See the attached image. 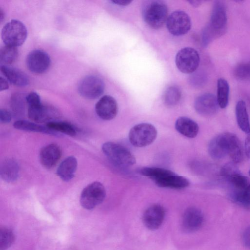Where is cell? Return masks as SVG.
<instances>
[{
    "mask_svg": "<svg viewBox=\"0 0 250 250\" xmlns=\"http://www.w3.org/2000/svg\"><path fill=\"white\" fill-rule=\"evenodd\" d=\"M139 173L142 175L149 177L154 181L174 173L171 170L157 167H144L140 169Z\"/></svg>",
    "mask_w": 250,
    "mask_h": 250,
    "instance_id": "obj_29",
    "label": "cell"
},
{
    "mask_svg": "<svg viewBox=\"0 0 250 250\" xmlns=\"http://www.w3.org/2000/svg\"><path fill=\"white\" fill-rule=\"evenodd\" d=\"M167 27L170 33L174 36H181L187 33L191 26V20L185 12L177 10L168 16Z\"/></svg>",
    "mask_w": 250,
    "mask_h": 250,
    "instance_id": "obj_8",
    "label": "cell"
},
{
    "mask_svg": "<svg viewBox=\"0 0 250 250\" xmlns=\"http://www.w3.org/2000/svg\"><path fill=\"white\" fill-rule=\"evenodd\" d=\"M204 222L202 211L195 207L188 208L184 212L182 219V227L187 232H193L198 230Z\"/></svg>",
    "mask_w": 250,
    "mask_h": 250,
    "instance_id": "obj_12",
    "label": "cell"
},
{
    "mask_svg": "<svg viewBox=\"0 0 250 250\" xmlns=\"http://www.w3.org/2000/svg\"><path fill=\"white\" fill-rule=\"evenodd\" d=\"M157 135V130L152 125L141 123L131 128L129 132L128 138L133 146L144 147L152 143Z\"/></svg>",
    "mask_w": 250,
    "mask_h": 250,
    "instance_id": "obj_5",
    "label": "cell"
},
{
    "mask_svg": "<svg viewBox=\"0 0 250 250\" xmlns=\"http://www.w3.org/2000/svg\"><path fill=\"white\" fill-rule=\"evenodd\" d=\"M229 86L223 78L219 79L217 83V100L219 107L225 108L229 103Z\"/></svg>",
    "mask_w": 250,
    "mask_h": 250,
    "instance_id": "obj_26",
    "label": "cell"
},
{
    "mask_svg": "<svg viewBox=\"0 0 250 250\" xmlns=\"http://www.w3.org/2000/svg\"><path fill=\"white\" fill-rule=\"evenodd\" d=\"M104 83L99 77L88 75L83 78L78 85L80 94L87 99H95L99 97L104 92Z\"/></svg>",
    "mask_w": 250,
    "mask_h": 250,
    "instance_id": "obj_9",
    "label": "cell"
},
{
    "mask_svg": "<svg viewBox=\"0 0 250 250\" xmlns=\"http://www.w3.org/2000/svg\"><path fill=\"white\" fill-rule=\"evenodd\" d=\"M175 128L181 134L189 138L195 137L199 132L198 124L186 117L178 118L175 122Z\"/></svg>",
    "mask_w": 250,
    "mask_h": 250,
    "instance_id": "obj_20",
    "label": "cell"
},
{
    "mask_svg": "<svg viewBox=\"0 0 250 250\" xmlns=\"http://www.w3.org/2000/svg\"><path fill=\"white\" fill-rule=\"evenodd\" d=\"M46 126L55 132H59L70 136L76 134L75 128L68 123L54 121L47 123Z\"/></svg>",
    "mask_w": 250,
    "mask_h": 250,
    "instance_id": "obj_27",
    "label": "cell"
},
{
    "mask_svg": "<svg viewBox=\"0 0 250 250\" xmlns=\"http://www.w3.org/2000/svg\"><path fill=\"white\" fill-rule=\"evenodd\" d=\"M27 31L24 24L17 20H12L3 27L1 38L5 45L18 47L25 41Z\"/></svg>",
    "mask_w": 250,
    "mask_h": 250,
    "instance_id": "obj_3",
    "label": "cell"
},
{
    "mask_svg": "<svg viewBox=\"0 0 250 250\" xmlns=\"http://www.w3.org/2000/svg\"><path fill=\"white\" fill-rule=\"evenodd\" d=\"M15 234L11 229L3 227L0 229V250H7L14 243Z\"/></svg>",
    "mask_w": 250,
    "mask_h": 250,
    "instance_id": "obj_30",
    "label": "cell"
},
{
    "mask_svg": "<svg viewBox=\"0 0 250 250\" xmlns=\"http://www.w3.org/2000/svg\"><path fill=\"white\" fill-rule=\"evenodd\" d=\"M159 187L175 189H182L188 187L189 182L186 177L175 173L167 175L154 181Z\"/></svg>",
    "mask_w": 250,
    "mask_h": 250,
    "instance_id": "obj_21",
    "label": "cell"
},
{
    "mask_svg": "<svg viewBox=\"0 0 250 250\" xmlns=\"http://www.w3.org/2000/svg\"><path fill=\"white\" fill-rule=\"evenodd\" d=\"M18 55L17 47L5 45L0 49V62L6 65L11 64L17 59Z\"/></svg>",
    "mask_w": 250,
    "mask_h": 250,
    "instance_id": "obj_28",
    "label": "cell"
},
{
    "mask_svg": "<svg viewBox=\"0 0 250 250\" xmlns=\"http://www.w3.org/2000/svg\"><path fill=\"white\" fill-rule=\"evenodd\" d=\"M242 241L244 246L250 249V226L244 230L242 235Z\"/></svg>",
    "mask_w": 250,
    "mask_h": 250,
    "instance_id": "obj_35",
    "label": "cell"
},
{
    "mask_svg": "<svg viewBox=\"0 0 250 250\" xmlns=\"http://www.w3.org/2000/svg\"><path fill=\"white\" fill-rule=\"evenodd\" d=\"M105 155L114 164L122 166H130L135 164L134 155L125 147L119 144L108 142L102 146Z\"/></svg>",
    "mask_w": 250,
    "mask_h": 250,
    "instance_id": "obj_4",
    "label": "cell"
},
{
    "mask_svg": "<svg viewBox=\"0 0 250 250\" xmlns=\"http://www.w3.org/2000/svg\"><path fill=\"white\" fill-rule=\"evenodd\" d=\"M105 195L104 185L99 182H93L83 190L80 196V204L85 209H92L103 202Z\"/></svg>",
    "mask_w": 250,
    "mask_h": 250,
    "instance_id": "obj_6",
    "label": "cell"
},
{
    "mask_svg": "<svg viewBox=\"0 0 250 250\" xmlns=\"http://www.w3.org/2000/svg\"><path fill=\"white\" fill-rule=\"evenodd\" d=\"M26 64L28 69L36 74H41L45 72L50 64V59L45 52L36 49L30 52L26 59Z\"/></svg>",
    "mask_w": 250,
    "mask_h": 250,
    "instance_id": "obj_10",
    "label": "cell"
},
{
    "mask_svg": "<svg viewBox=\"0 0 250 250\" xmlns=\"http://www.w3.org/2000/svg\"><path fill=\"white\" fill-rule=\"evenodd\" d=\"M248 134L245 143V152L247 156L250 158V132Z\"/></svg>",
    "mask_w": 250,
    "mask_h": 250,
    "instance_id": "obj_37",
    "label": "cell"
},
{
    "mask_svg": "<svg viewBox=\"0 0 250 250\" xmlns=\"http://www.w3.org/2000/svg\"><path fill=\"white\" fill-rule=\"evenodd\" d=\"M118 110L116 101L109 95L103 96L95 105L97 115L104 120L108 121L114 119L117 114Z\"/></svg>",
    "mask_w": 250,
    "mask_h": 250,
    "instance_id": "obj_13",
    "label": "cell"
},
{
    "mask_svg": "<svg viewBox=\"0 0 250 250\" xmlns=\"http://www.w3.org/2000/svg\"><path fill=\"white\" fill-rule=\"evenodd\" d=\"M219 106L216 97L211 93H205L200 95L194 102V108L196 112L205 116L215 114Z\"/></svg>",
    "mask_w": 250,
    "mask_h": 250,
    "instance_id": "obj_15",
    "label": "cell"
},
{
    "mask_svg": "<svg viewBox=\"0 0 250 250\" xmlns=\"http://www.w3.org/2000/svg\"><path fill=\"white\" fill-rule=\"evenodd\" d=\"M19 172V165L14 159H8L2 163L0 166V176L3 180L7 182L16 180Z\"/></svg>",
    "mask_w": 250,
    "mask_h": 250,
    "instance_id": "obj_23",
    "label": "cell"
},
{
    "mask_svg": "<svg viewBox=\"0 0 250 250\" xmlns=\"http://www.w3.org/2000/svg\"><path fill=\"white\" fill-rule=\"evenodd\" d=\"M1 72L12 84L18 86H25L29 83L28 76L20 69L6 65L0 66Z\"/></svg>",
    "mask_w": 250,
    "mask_h": 250,
    "instance_id": "obj_17",
    "label": "cell"
},
{
    "mask_svg": "<svg viewBox=\"0 0 250 250\" xmlns=\"http://www.w3.org/2000/svg\"><path fill=\"white\" fill-rule=\"evenodd\" d=\"M228 155L234 163H240L244 156L242 144L238 138L234 134L225 132Z\"/></svg>",
    "mask_w": 250,
    "mask_h": 250,
    "instance_id": "obj_19",
    "label": "cell"
},
{
    "mask_svg": "<svg viewBox=\"0 0 250 250\" xmlns=\"http://www.w3.org/2000/svg\"><path fill=\"white\" fill-rule=\"evenodd\" d=\"M181 98V90L175 86L168 87L164 94V102L168 106H173L177 104L180 101Z\"/></svg>",
    "mask_w": 250,
    "mask_h": 250,
    "instance_id": "obj_31",
    "label": "cell"
},
{
    "mask_svg": "<svg viewBox=\"0 0 250 250\" xmlns=\"http://www.w3.org/2000/svg\"><path fill=\"white\" fill-rule=\"evenodd\" d=\"M165 213V208L160 205L150 206L143 214V221L145 226L150 230L158 229L164 221Z\"/></svg>",
    "mask_w": 250,
    "mask_h": 250,
    "instance_id": "obj_14",
    "label": "cell"
},
{
    "mask_svg": "<svg viewBox=\"0 0 250 250\" xmlns=\"http://www.w3.org/2000/svg\"><path fill=\"white\" fill-rule=\"evenodd\" d=\"M234 75L240 81L250 82V61L238 64L234 68Z\"/></svg>",
    "mask_w": 250,
    "mask_h": 250,
    "instance_id": "obj_32",
    "label": "cell"
},
{
    "mask_svg": "<svg viewBox=\"0 0 250 250\" xmlns=\"http://www.w3.org/2000/svg\"><path fill=\"white\" fill-rule=\"evenodd\" d=\"M191 5H192L194 7H198L199 5H200L202 2L201 1H198V0H192V1H188Z\"/></svg>",
    "mask_w": 250,
    "mask_h": 250,
    "instance_id": "obj_40",
    "label": "cell"
},
{
    "mask_svg": "<svg viewBox=\"0 0 250 250\" xmlns=\"http://www.w3.org/2000/svg\"><path fill=\"white\" fill-rule=\"evenodd\" d=\"M27 113L29 118L37 123L53 121L59 115L55 108L42 105L41 103L28 105Z\"/></svg>",
    "mask_w": 250,
    "mask_h": 250,
    "instance_id": "obj_11",
    "label": "cell"
},
{
    "mask_svg": "<svg viewBox=\"0 0 250 250\" xmlns=\"http://www.w3.org/2000/svg\"><path fill=\"white\" fill-rule=\"evenodd\" d=\"M26 96L22 93H15L11 96V108L14 112L19 113L24 107L26 102Z\"/></svg>",
    "mask_w": 250,
    "mask_h": 250,
    "instance_id": "obj_33",
    "label": "cell"
},
{
    "mask_svg": "<svg viewBox=\"0 0 250 250\" xmlns=\"http://www.w3.org/2000/svg\"><path fill=\"white\" fill-rule=\"evenodd\" d=\"M193 77L194 81L193 83H195L196 85H201L205 82V76L203 73L195 74Z\"/></svg>",
    "mask_w": 250,
    "mask_h": 250,
    "instance_id": "obj_36",
    "label": "cell"
},
{
    "mask_svg": "<svg viewBox=\"0 0 250 250\" xmlns=\"http://www.w3.org/2000/svg\"><path fill=\"white\" fill-rule=\"evenodd\" d=\"M62 156V150L57 144H50L43 147L40 152L42 165L47 168L53 167Z\"/></svg>",
    "mask_w": 250,
    "mask_h": 250,
    "instance_id": "obj_16",
    "label": "cell"
},
{
    "mask_svg": "<svg viewBox=\"0 0 250 250\" xmlns=\"http://www.w3.org/2000/svg\"><path fill=\"white\" fill-rule=\"evenodd\" d=\"M112 3L121 6H126L129 4L132 1L127 0H116L111 1Z\"/></svg>",
    "mask_w": 250,
    "mask_h": 250,
    "instance_id": "obj_39",
    "label": "cell"
},
{
    "mask_svg": "<svg viewBox=\"0 0 250 250\" xmlns=\"http://www.w3.org/2000/svg\"><path fill=\"white\" fill-rule=\"evenodd\" d=\"M13 126L17 129L23 131L53 135L57 134L56 132L50 130L46 126L26 120H18L14 123Z\"/></svg>",
    "mask_w": 250,
    "mask_h": 250,
    "instance_id": "obj_25",
    "label": "cell"
},
{
    "mask_svg": "<svg viewBox=\"0 0 250 250\" xmlns=\"http://www.w3.org/2000/svg\"><path fill=\"white\" fill-rule=\"evenodd\" d=\"M142 16L145 22L153 29L161 28L167 19V7L161 0H146L143 4Z\"/></svg>",
    "mask_w": 250,
    "mask_h": 250,
    "instance_id": "obj_1",
    "label": "cell"
},
{
    "mask_svg": "<svg viewBox=\"0 0 250 250\" xmlns=\"http://www.w3.org/2000/svg\"><path fill=\"white\" fill-rule=\"evenodd\" d=\"M4 18V14L1 8L0 9V22L2 21Z\"/></svg>",
    "mask_w": 250,
    "mask_h": 250,
    "instance_id": "obj_41",
    "label": "cell"
},
{
    "mask_svg": "<svg viewBox=\"0 0 250 250\" xmlns=\"http://www.w3.org/2000/svg\"><path fill=\"white\" fill-rule=\"evenodd\" d=\"M0 90L3 91L8 89L9 88V83L7 79L3 78L2 77H0Z\"/></svg>",
    "mask_w": 250,
    "mask_h": 250,
    "instance_id": "obj_38",
    "label": "cell"
},
{
    "mask_svg": "<svg viewBox=\"0 0 250 250\" xmlns=\"http://www.w3.org/2000/svg\"><path fill=\"white\" fill-rule=\"evenodd\" d=\"M11 114L6 109H1L0 110V121L2 123H9L11 120Z\"/></svg>",
    "mask_w": 250,
    "mask_h": 250,
    "instance_id": "obj_34",
    "label": "cell"
},
{
    "mask_svg": "<svg viewBox=\"0 0 250 250\" xmlns=\"http://www.w3.org/2000/svg\"><path fill=\"white\" fill-rule=\"evenodd\" d=\"M249 175H250V169L249 170Z\"/></svg>",
    "mask_w": 250,
    "mask_h": 250,
    "instance_id": "obj_42",
    "label": "cell"
},
{
    "mask_svg": "<svg viewBox=\"0 0 250 250\" xmlns=\"http://www.w3.org/2000/svg\"><path fill=\"white\" fill-rule=\"evenodd\" d=\"M77 167V161L75 157L69 156L59 165L57 174L64 181H68L73 178Z\"/></svg>",
    "mask_w": 250,
    "mask_h": 250,
    "instance_id": "obj_22",
    "label": "cell"
},
{
    "mask_svg": "<svg viewBox=\"0 0 250 250\" xmlns=\"http://www.w3.org/2000/svg\"><path fill=\"white\" fill-rule=\"evenodd\" d=\"M237 122L240 128L244 132H250V124L249 115L245 102L243 100L239 101L235 107Z\"/></svg>",
    "mask_w": 250,
    "mask_h": 250,
    "instance_id": "obj_24",
    "label": "cell"
},
{
    "mask_svg": "<svg viewBox=\"0 0 250 250\" xmlns=\"http://www.w3.org/2000/svg\"><path fill=\"white\" fill-rule=\"evenodd\" d=\"M208 152L214 159H220L228 155L225 133L213 138L209 143Z\"/></svg>",
    "mask_w": 250,
    "mask_h": 250,
    "instance_id": "obj_18",
    "label": "cell"
},
{
    "mask_svg": "<svg viewBox=\"0 0 250 250\" xmlns=\"http://www.w3.org/2000/svg\"><path fill=\"white\" fill-rule=\"evenodd\" d=\"M177 68L182 73H192L195 71L200 63L198 52L191 47H185L180 50L175 56Z\"/></svg>",
    "mask_w": 250,
    "mask_h": 250,
    "instance_id": "obj_7",
    "label": "cell"
},
{
    "mask_svg": "<svg viewBox=\"0 0 250 250\" xmlns=\"http://www.w3.org/2000/svg\"><path fill=\"white\" fill-rule=\"evenodd\" d=\"M226 7L221 1H216L213 6L210 21L205 29L213 40L225 34L227 27Z\"/></svg>",
    "mask_w": 250,
    "mask_h": 250,
    "instance_id": "obj_2",
    "label": "cell"
}]
</instances>
